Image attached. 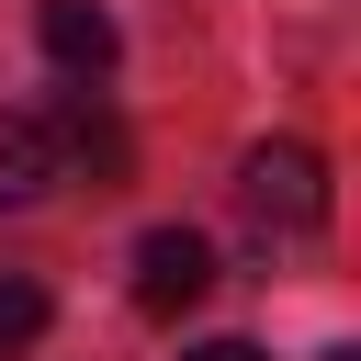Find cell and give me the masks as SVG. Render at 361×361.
<instances>
[{
  "mask_svg": "<svg viewBox=\"0 0 361 361\" xmlns=\"http://www.w3.org/2000/svg\"><path fill=\"white\" fill-rule=\"evenodd\" d=\"M237 203L259 214V226H327V158L305 147V135H271V147H248L237 158Z\"/></svg>",
  "mask_w": 361,
  "mask_h": 361,
  "instance_id": "obj_1",
  "label": "cell"
},
{
  "mask_svg": "<svg viewBox=\"0 0 361 361\" xmlns=\"http://www.w3.org/2000/svg\"><path fill=\"white\" fill-rule=\"evenodd\" d=\"M34 34H45V56H56L68 79H102V68L124 56V34H113V11H102V0H45V11H34Z\"/></svg>",
  "mask_w": 361,
  "mask_h": 361,
  "instance_id": "obj_3",
  "label": "cell"
},
{
  "mask_svg": "<svg viewBox=\"0 0 361 361\" xmlns=\"http://www.w3.org/2000/svg\"><path fill=\"white\" fill-rule=\"evenodd\" d=\"M203 282H214V248H203L192 226H147V237H135V305H147V316L203 305Z\"/></svg>",
  "mask_w": 361,
  "mask_h": 361,
  "instance_id": "obj_2",
  "label": "cell"
},
{
  "mask_svg": "<svg viewBox=\"0 0 361 361\" xmlns=\"http://www.w3.org/2000/svg\"><path fill=\"white\" fill-rule=\"evenodd\" d=\"M34 192H56V135L34 113H0V214L34 203Z\"/></svg>",
  "mask_w": 361,
  "mask_h": 361,
  "instance_id": "obj_4",
  "label": "cell"
},
{
  "mask_svg": "<svg viewBox=\"0 0 361 361\" xmlns=\"http://www.w3.org/2000/svg\"><path fill=\"white\" fill-rule=\"evenodd\" d=\"M34 338H45V282L0 271V361H11V350H34Z\"/></svg>",
  "mask_w": 361,
  "mask_h": 361,
  "instance_id": "obj_5",
  "label": "cell"
},
{
  "mask_svg": "<svg viewBox=\"0 0 361 361\" xmlns=\"http://www.w3.org/2000/svg\"><path fill=\"white\" fill-rule=\"evenodd\" d=\"M180 361H259V350H248V338H192Z\"/></svg>",
  "mask_w": 361,
  "mask_h": 361,
  "instance_id": "obj_6",
  "label": "cell"
}]
</instances>
